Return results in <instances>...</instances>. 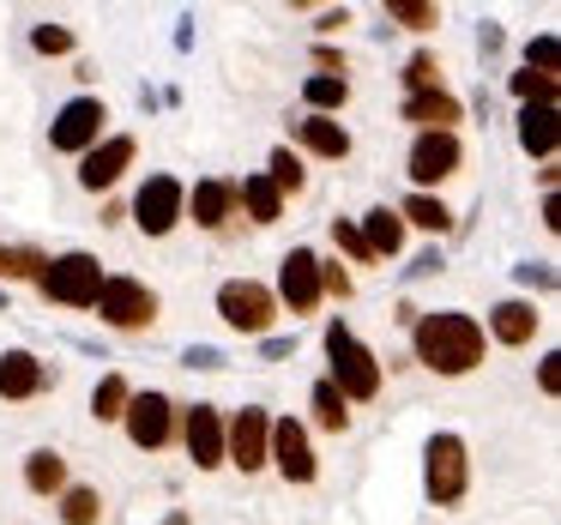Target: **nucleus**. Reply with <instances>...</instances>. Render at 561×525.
Masks as SVG:
<instances>
[{
	"mask_svg": "<svg viewBox=\"0 0 561 525\" xmlns=\"http://www.w3.org/2000/svg\"><path fill=\"white\" fill-rule=\"evenodd\" d=\"M416 356H423L435 375H471V368L483 363V327H477L471 315H453V308L423 315L416 320Z\"/></svg>",
	"mask_w": 561,
	"mask_h": 525,
	"instance_id": "f257e3e1",
	"label": "nucleus"
},
{
	"mask_svg": "<svg viewBox=\"0 0 561 525\" xmlns=\"http://www.w3.org/2000/svg\"><path fill=\"white\" fill-rule=\"evenodd\" d=\"M327 356H332V387L344 392V404L351 399H375L380 392V363H375V351L368 344H356V332L344 327V320H332L327 327Z\"/></svg>",
	"mask_w": 561,
	"mask_h": 525,
	"instance_id": "f03ea898",
	"label": "nucleus"
},
{
	"mask_svg": "<svg viewBox=\"0 0 561 525\" xmlns=\"http://www.w3.org/2000/svg\"><path fill=\"white\" fill-rule=\"evenodd\" d=\"M43 296L49 303H67V308H91L98 303V290H103V266L91 254H61V260H49L43 266Z\"/></svg>",
	"mask_w": 561,
	"mask_h": 525,
	"instance_id": "7ed1b4c3",
	"label": "nucleus"
},
{
	"mask_svg": "<svg viewBox=\"0 0 561 525\" xmlns=\"http://www.w3.org/2000/svg\"><path fill=\"white\" fill-rule=\"evenodd\" d=\"M423 483H428V495H435L440 507H453V501L465 495V483H471V459H465V441L459 435H435V441H428Z\"/></svg>",
	"mask_w": 561,
	"mask_h": 525,
	"instance_id": "20e7f679",
	"label": "nucleus"
},
{
	"mask_svg": "<svg viewBox=\"0 0 561 525\" xmlns=\"http://www.w3.org/2000/svg\"><path fill=\"white\" fill-rule=\"evenodd\" d=\"M218 315L230 320L236 332H272V320H278V296L266 290V284H254V278H230L218 290Z\"/></svg>",
	"mask_w": 561,
	"mask_h": 525,
	"instance_id": "39448f33",
	"label": "nucleus"
},
{
	"mask_svg": "<svg viewBox=\"0 0 561 525\" xmlns=\"http://www.w3.org/2000/svg\"><path fill=\"white\" fill-rule=\"evenodd\" d=\"M91 308H98L110 327H122V332H139V327L158 320V296H151L139 278H103V290H98Z\"/></svg>",
	"mask_w": 561,
	"mask_h": 525,
	"instance_id": "423d86ee",
	"label": "nucleus"
},
{
	"mask_svg": "<svg viewBox=\"0 0 561 525\" xmlns=\"http://www.w3.org/2000/svg\"><path fill=\"white\" fill-rule=\"evenodd\" d=\"M182 212H187V187L175 182V175H151L134 199V224L146 236H170L175 224H182Z\"/></svg>",
	"mask_w": 561,
	"mask_h": 525,
	"instance_id": "0eeeda50",
	"label": "nucleus"
},
{
	"mask_svg": "<svg viewBox=\"0 0 561 525\" xmlns=\"http://www.w3.org/2000/svg\"><path fill=\"white\" fill-rule=\"evenodd\" d=\"M266 435H272V416L260 411V404L236 411L230 429H224V459L242 465V471H260V465H266Z\"/></svg>",
	"mask_w": 561,
	"mask_h": 525,
	"instance_id": "6e6552de",
	"label": "nucleus"
},
{
	"mask_svg": "<svg viewBox=\"0 0 561 525\" xmlns=\"http://www.w3.org/2000/svg\"><path fill=\"white\" fill-rule=\"evenodd\" d=\"M122 423H127V435H134V447H163L170 429H175V404L163 399V392H134Z\"/></svg>",
	"mask_w": 561,
	"mask_h": 525,
	"instance_id": "1a4fd4ad",
	"label": "nucleus"
},
{
	"mask_svg": "<svg viewBox=\"0 0 561 525\" xmlns=\"http://www.w3.org/2000/svg\"><path fill=\"white\" fill-rule=\"evenodd\" d=\"M103 122H110V110H103L98 98H73L61 115H55V151H91L103 134Z\"/></svg>",
	"mask_w": 561,
	"mask_h": 525,
	"instance_id": "9d476101",
	"label": "nucleus"
},
{
	"mask_svg": "<svg viewBox=\"0 0 561 525\" xmlns=\"http://www.w3.org/2000/svg\"><path fill=\"white\" fill-rule=\"evenodd\" d=\"M278 296L290 303V315H314L320 308V260L308 248H290L278 272Z\"/></svg>",
	"mask_w": 561,
	"mask_h": 525,
	"instance_id": "9b49d317",
	"label": "nucleus"
},
{
	"mask_svg": "<svg viewBox=\"0 0 561 525\" xmlns=\"http://www.w3.org/2000/svg\"><path fill=\"white\" fill-rule=\"evenodd\" d=\"M266 459L278 465L290 483H314V453H308V435H302V423H272V435H266Z\"/></svg>",
	"mask_w": 561,
	"mask_h": 525,
	"instance_id": "f8f14e48",
	"label": "nucleus"
},
{
	"mask_svg": "<svg viewBox=\"0 0 561 525\" xmlns=\"http://www.w3.org/2000/svg\"><path fill=\"white\" fill-rule=\"evenodd\" d=\"M453 170H459V139H453V134H416V146H411V182L416 187H435V182H447Z\"/></svg>",
	"mask_w": 561,
	"mask_h": 525,
	"instance_id": "ddd939ff",
	"label": "nucleus"
},
{
	"mask_svg": "<svg viewBox=\"0 0 561 525\" xmlns=\"http://www.w3.org/2000/svg\"><path fill=\"white\" fill-rule=\"evenodd\" d=\"M182 441H187V459L199 465V471H218L224 465V423L211 404H194V411L182 416Z\"/></svg>",
	"mask_w": 561,
	"mask_h": 525,
	"instance_id": "4468645a",
	"label": "nucleus"
},
{
	"mask_svg": "<svg viewBox=\"0 0 561 525\" xmlns=\"http://www.w3.org/2000/svg\"><path fill=\"white\" fill-rule=\"evenodd\" d=\"M127 163H134V139L115 134V139H103V146H91V151H85V163H79V182H85L91 194H98V187H115Z\"/></svg>",
	"mask_w": 561,
	"mask_h": 525,
	"instance_id": "2eb2a0df",
	"label": "nucleus"
},
{
	"mask_svg": "<svg viewBox=\"0 0 561 525\" xmlns=\"http://www.w3.org/2000/svg\"><path fill=\"white\" fill-rule=\"evenodd\" d=\"M43 387H49V368H43L31 351L0 356V399H37Z\"/></svg>",
	"mask_w": 561,
	"mask_h": 525,
	"instance_id": "dca6fc26",
	"label": "nucleus"
},
{
	"mask_svg": "<svg viewBox=\"0 0 561 525\" xmlns=\"http://www.w3.org/2000/svg\"><path fill=\"white\" fill-rule=\"evenodd\" d=\"M404 122H416L423 134H453L459 98H453V91H416V98H404Z\"/></svg>",
	"mask_w": 561,
	"mask_h": 525,
	"instance_id": "f3484780",
	"label": "nucleus"
},
{
	"mask_svg": "<svg viewBox=\"0 0 561 525\" xmlns=\"http://www.w3.org/2000/svg\"><path fill=\"white\" fill-rule=\"evenodd\" d=\"M296 139H302L314 158H344V151H351V134H344L332 115H308V122H296Z\"/></svg>",
	"mask_w": 561,
	"mask_h": 525,
	"instance_id": "a211bd4d",
	"label": "nucleus"
},
{
	"mask_svg": "<svg viewBox=\"0 0 561 525\" xmlns=\"http://www.w3.org/2000/svg\"><path fill=\"white\" fill-rule=\"evenodd\" d=\"M236 212V182H199L194 187V224H206V230H224Z\"/></svg>",
	"mask_w": 561,
	"mask_h": 525,
	"instance_id": "6ab92c4d",
	"label": "nucleus"
},
{
	"mask_svg": "<svg viewBox=\"0 0 561 525\" xmlns=\"http://www.w3.org/2000/svg\"><path fill=\"white\" fill-rule=\"evenodd\" d=\"M363 242H368V254H375V260L399 254V248H404V218H399V212H387V206H375L363 218Z\"/></svg>",
	"mask_w": 561,
	"mask_h": 525,
	"instance_id": "aec40b11",
	"label": "nucleus"
},
{
	"mask_svg": "<svg viewBox=\"0 0 561 525\" xmlns=\"http://www.w3.org/2000/svg\"><path fill=\"white\" fill-rule=\"evenodd\" d=\"M519 146L537 151V158H556V146H561V115H556V110H525V115H519Z\"/></svg>",
	"mask_w": 561,
	"mask_h": 525,
	"instance_id": "412c9836",
	"label": "nucleus"
},
{
	"mask_svg": "<svg viewBox=\"0 0 561 525\" xmlns=\"http://www.w3.org/2000/svg\"><path fill=\"white\" fill-rule=\"evenodd\" d=\"M537 308L531 303H501L495 315H489V332H495L501 344H531V332H537Z\"/></svg>",
	"mask_w": 561,
	"mask_h": 525,
	"instance_id": "4be33fe9",
	"label": "nucleus"
},
{
	"mask_svg": "<svg viewBox=\"0 0 561 525\" xmlns=\"http://www.w3.org/2000/svg\"><path fill=\"white\" fill-rule=\"evenodd\" d=\"M236 206H248V218H254V224H278L284 194L266 182V175H248V182H236Z\"/></svg>",
	"mask_w": 561,
	"mask_h": 525,
	"instance_id": "5701e85b",
	"label": "nucleus"
},
{
	"mask_svg": "<svg viewBox=\"0 0 561 525\" xmlns=\"http://www.w3.org/2000/svg\"><path fill=\"white\" fill-rule=\"evenodd\" d=\"M25 483L37 489V495H55V489H67V459L61 453H49V447H37L25 459Z\"/></svg>",
	"mask_w": 561,
	"mask_h": 525,
	"instance_id": "b1692460",
	"label": "nucleus"
},
{
	"mask_svg": "<svg viewBox=\"0 0 561 525\" xmlns=\"http://www.w3.org/2000/svg\"><path fill=\"white\" fill-rule=\"evenodd\" d=\"M308 404H314V423L332 429V435H344V423H351V411H344V392L332 387V380H314V392H308Z\"/></svg>",
	"mask_w": 561,
	"mask_h": 525,
	"instance_id": "393cba45",
	"label": "nucleus"
},
{
	"mask_svg": "<svg viewBox=\"0 0 561 525\" xmlns=\"http://www.w3.org/2000/svg\"><path fill=\"white\" fill-rule=\"evenodd\" d=\"M399 218L404 224H416V230H453V212L447 206H440V199L435 194H411V199H404V206H399Z\"/></svg>",
	"mask_w": 561,
	"mask_h": 525,
	"instance_id": "a878e982",
	"label": "nucleus"
},
{
	"mask_svg": "<svg viewBox=\"0 0 561 525\" xmlns=\"http://www.w3.org/2000/svg\"><path fill=\"white\" fill-rule=\"evenodd\" d=\"M127 399H134V387H127L122 375H103L98 392H91V411H98V423H122Z\"/></svg>",
	"mask_w": 561,
	"mask_h": 525,
	"instance_id": "bb28decb",
	"label": "nucleus"
},
{
	"mask_svg": "<svg viewBox=\"0 0 561 525\" xmlns=\"http://www.w3.org/2000/svg\"><path fill=\"white\" fill-rule=\"evenodd\" d=\"M302 98H308V110H314V115H327V110H344L351 85H344V73H314L302 85Z\"/></svg>",
	"mask_w": 561,
	"mask_h": 525,
	"instance_id": "cd10ccee",
	"label": "nucleus"
},
{
	"mask_svg": "<svg viewBox=\"0 0 561 525\" xmlns=\"http://www.w3.org/2000/svg\"><path fill=\"white\" fill-rule=\"evenodd\" d=\"M513 98H519L525 110H556V79L525 67V73H513Z\"/></svg>",
	"mask_w": 561,
	"mask_h": 525,
	"instance_id": "c85d7f7f",
	"label": "nucleus"
},
{
	"mask_svg": "<svg viewBox=\"0 0 561 525\" xmlns=\"http://www.w3.org/2000/svg\"><path fill=\"white\" fill-rule=\"evenodd\" d=\"M266 182L278 187V194H302V182H308V175H302V158H296L290 146H278V151H272V175H266Z\"/></svg>",
	"mask_w": 561,
	"mask_h": 525,
	"instance_id": "c756f323",
	"label": "nucleus"
},
{
	"mask_svg": "<svg viewBox=\"0 0 561 525\" xmlns=\"http://www.w3.org/2000/svg\"><path fill=\"white\" fill-rule=\"evenodd\" d=\"M387 19H399L404 31H435L440 25V13L428 0H387Z\"/></svg>",
	"mask_w": 561,
	"mask_h": 525,
	"instance_id": "7c9ffc66",
	"label": "nucleus"
},
{
	"mask_svg": "<svg viewBox=\"0 0 561 525\" xmlns=\"http://www.w3.org/2000/svg\"><path fill=\"white\" fill-rule=\"evenodd\" d=\"M43 266L49 260L37 248H0V278H43Z\"/></svg>",
	"mask_w": 561,
	"mask_h": 525,
	"instance_id": "2f4dec72",
	"label": "nucleus"
},
{
	"mask_svg": "<svg viewBox=\"0 0 561 525\" xmlns=\"http://www.w3.org/2000/svg\"><path fill=\"white\" fill-rule=\"evenodd\" d=\"M98 513H103L98 489H67L61 495V520L67 525H98Z\"/></svg>",
	"mask_w": 561,
	"mask_h": 525,
	"instance_id": "473e14b6",
	"label": "nucleus"
},
{
	"mask_svg": "<svg viewBox=\"0 0 561 525\" xmlns=\"http://www.w3.org/2000/svg\"><path fill=\"white\" fill-rule=\"evenodd\" d=\"M404 85H411V98H416V91H440L435 55H411V67H404Z\"/></svg>",
	"mask_w": 561,
	"mask_h": 525,
	"instance_id": "72a5a7b5",
	"label": "nucleus"
},
{
	"mask_svg": "<svg viewBox=\"0 0 561 525\" xmlns=\"http://www.w3.org/2000/svg\"><path fill=\"white\" fill-rule=\"evenodd\" d=\"M525 67H531V73H549V79H556V37H549V31L531 43V49H525Z\"/></svg>",
	"mask_w": 561,
	"mask_h": 525,
	"instance_id": "f704fd0d",
	"label": "nucleus"
},
{
	"mask_svg": "<svg viewBox=\"0 0 561 525\" xmlns=\"http://www.w3.org/2000/svg\"><path fill=\"white\" fill-rule=\"evenodd\" d=\"M31 43H37L43 55H67V49H73V31H61V25H37V31H31Z\"/></svg>",
	"mask_w": 561,
	"mask_h": 525,
	"instance_id": "c9c22d12",
	"label": "nucleus"
},
{
	"mask_svg": "<svg viewBox=\"0 0 561 525\" xmlns=\"http://www.w3.org/2000/svg\"><path fill=\"white\" fill-rule=\"evenodd\" d=\"M332 242H339L351 260H363V266L375 260V254H368V242H363V230H356V224H332Z\"/></svg>",
	"mask_w": 561,
	"mask_h": 525,
	"instance_id": "e433bc0d",
	"label": "nucleus"
},
{
	"mask_svg": "<svg viewBox=\"0 0 561 525\" xmlns=\"http://www.w3.org/2000/svg\"><path fill=\"white\" fill-rule=\"evenodd\" d=\"M537 387H543V392H561V356H556V351L543 356V368H537Z\"/></svg>",
	"mask_w": 561,
	"mask_h": 525,
	"instance_id": "4c0bfd02",
	"label": "nucleus"
},
{
	"mask_svg": "<svg viewBox=\"0 0 561 525\" xmlns=\"http://www.w3.org/2000/svg\"><path fill=\"white\" fill-rule=\"evenodd\" d=\"M320 290H332V296H351V272H339V266H320Z\"/></svg>",
	"mask_w": 561,
	"mask_h": 525,
	"instance_id": "58836bf2",
	"label": "nucleus"
},
{
	"mask_svg": "<svg viewBox=\"0 0 561 525\" xmlns=\"http://www.w3.org/2000/svg\"><path fill=\"white\" fill-rule=\"evenodd\" d=\"M187 368H224V351H211V344H194V351H187Z\"/></svg>",
	"mask_w": 561,
	"mask_h": 525,
	"instance_id": "ea45409f",
	"label": "nucleus"
},
{
	"mask_svg": "<svg viewBox=\"0 0 561 525\" xmlns=\"http://www.w3.org/2000/svg\"><path fill=\"white\" fill-rule=\"evenodd\" d=\"M163 525H187V520H182V513H175V520H163Z\"/></svg>",
	"mask_w": 561,
	"mask_h": 525,
	"instance_id": "a19ab883",
	"label": "nucleus"
}]
</instances>
